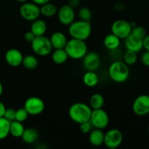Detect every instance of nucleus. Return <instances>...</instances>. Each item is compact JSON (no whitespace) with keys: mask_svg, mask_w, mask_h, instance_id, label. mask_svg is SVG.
<instances>
[{"mask_svg":"<svg viewBox=\"0 0 149 149\" xmlns=\"http://www.w3.org/2000/svg\"><path fill=\"white\" fill-rule=\"evenodd\" d=\"M83 59V65L87 71H95L100 64V58L96 52H87Z\"/></svg>","mask_w":149,"mask_h":149,"instance_id":"ddd939ff","label":"nucleus"},{"mask_svg":"<svg viewBox=\"0 0 149 149\" xmlns=\"http://www.w3.org/2000/svg\"><path fill=\"white\" fill-rule=\"evenodd\" d=\"M68 33L73 39L86 41L91 35V23L81 20H74L68 26Z\"/></svg>","mask_w":149,"mask_h":149,"instance_id":"f257e3e1","label":"nucleus"},{"mask_svg":"<svg viewBox=\"0 0 149 149\" xmlns=\"http://www.w3.org/2000/svg\"><path fill=\"white\" fill-rule=\"evenodd\" d=\"M132 111L138 116L149 114V95H141L138 96L132 103Z\"/></svg>","mask_w":149,"mask_h":149,"instance_id":"9b49d317","label":"nucleus"},{"mask_svg":"<svg viewBox=\"0 0 149 149\" xmlns=\"http://www.w3.org/2000/svg\"><path fill=\"white\" fill-rule=\"evenodd\" d=\"M148 134H149V125H148Z\"/></svg>","mask_w":149,"mask_h":149,"instance_id":"79ce46f5","label":"nucleus"},{"mask_svg":"<svg viewBox=\"0 0 149 149\" xmlns=\"http://www.w3.org/2000/svg\"><path fill=\"white\" fill-rule=\"evenodd\" d=\"M58 10L56 5L52 4V3H50L49 1L45 4H42L40 7L41 15L47 17L55 16L58 13Z\"/></svg>","mask_w":149,"mask_h":149,"instance_id":"4be33fe9","label":"nucleus"},{"mask_svg":"<svg viewBox=\"0 0 149 149\" xmlns=\"http://www.w3.org/2000/svg\"><path fill=\"white\" fill-rule=\"evenodd\" d=\"M23 108L31 116H38L44 111L45 104L39 97H30L25 101Z\"/></svg>","mask_w":149,"mask_h":149,"instance_id":"9d476101","label":"nucleus"},{"mask_svg":"<svg viewBox=\"0 0 149 149\" xmlns=\"http://www.w3.org/2000/svg\"><path fill=\"white\" fill-rule=\"evenodd\" d=\"M6 107L4 106V103L1 101H0V117H3L4 114V112H5Z\"/></svg>","mask_w":149,"mask_h":149,"instance_id":"4c0bfd02","label":"nucleus"},{"mask_svg":"<svg viewBox=\"0 0 149 149\" xmlns=\"http://www.w3.org/2000/svg\"><path fill=\"white\" fill-rule=\"evenodd\" d=\"M22 64L26 69L33 70L38 66L39 61H38L36 57L34 55H27L26 56H23Z\"/></svg>","mask_w":149,"mask_h":149,"instance_id":"a878e982","label":"nucleus"},{"mask_svg":"<svg viewBox=\"0 0 149 149\" xmlns=\"http://www.w3.org/2000/svg\"><path fill=\"white\" fill-rule=\"evenodd\" d=\"M92 109L90 106L84 103H75L68 109V116L75 123L81 124L90 121Z\"/></svg>","mask_w":149,"mask_h":149,"instance_id":"f03ea898","label":"nucleus"},{"mask_svg":"<svg viewBox=\"0 0 149 149\" xmlns=\"http://www.w3.org/2000/svg\"><path fill=\"white\" fill-rule=\"evenodd\" d=\"M109 74L111 79L114 82L123 83L129 78L130 69L124 61H117L111 64L109 68Z\"/></svg>","mask_w":149,"mask_h":149,"instance_id":"20e7f679","label":"nucleus"},{"mask_svg":"<svg viewBox=\"0 0 149 149\" xmlns=\"http://www.w3.org/2000/svg\"><path fill=\"white\" fill-rule=\"evenodd\" d=\"M10 122L4 117H0V141L4 140L10 135Z\"/></svg>","mask_w":149,"mask_h":149,"instance_id":"bb28decb","label":"nucleus"},{"mask_svg":"<svg viewBox=\"0 0 149 149\" xmlns=\"http://www.w3.org/2000/svg\"><path fill=\"white\" fill-rule=\"evenodd\" d=\"M29 114L24 108H20L15 111V120L20 122H24L29 117Z\"/></svg>","mask_w":149,"mask_h":149,"instance_id":"7c9ffc66","label":"nucleus"},{"mask_svg":"<svg viewBox=\"0 0 149 149\" xmlns=\"http://www.w3.org/2000/svg\"><path fill=\"white\" fill-rule=\"evenodd\" d=\"M90 122L94 128L104 130L109 124V114L103 109L92 110Z\"/></svg>","mask_w":149,"mask_h":149,"instance_id":"423d86ee","label":"nucleus"},{"mask_svg":"<svg viewBox=\"0 0 149 149\" xmlns=\"http://www.w3.org/2000/svg\"><path fill=\"white\" fill-rule=\"evenodd\" d=\"M111 33L120 39H125L131 33L132 26L130 23L126 20H116L111 25Z\"/></svg>","mask_w":149,"mask_h":149,"instance_id":"6e6552de","label":"nucleus"},{"mask_svg":"<svg viewBox=\"0 0 149 149\" xmlns=\"http://www.w3.org/2000/svg\"><path fill=\"white\" fill-rule=\"evenodd\" d=\"M31 45L33 52L36 55L42 57L49 55L53 49L49 38L45 36H36L31 43Z\"/></svg>","mask_w":149,"mask_h":149,"instance_id":"39448f33","label":"nucleus"},{"mask_svg":"<svg viewBox=\"0 0 149 149\" xmlns=\"http://www.w3.org/2000/svg\"><path fill=\"white\" fill-rule=\"evenodd\" d=\"M141 62L146 66L149 67V51L144 52L141 55Z\"/></svg>","mask_w":149,"mask_h":149,"instance_id":"72a5a7b5","label":"nucleus"},{"mask_svg":"<svg viewBox=\"0 0 149 149\" xmlns=\"http://www.w3.org/2000/svg\"><path fill=\"white\" fill-rule=\"evenodd\" d=\"M93 126L92 125L91 122L90 121H87V122H82V123L79 124V129L82 133L84 134H88L93 130Z\"/></svg>","mask_w":149,"mask_h":149,"instance_id":"2f4dec72","label":"nucleus"},{"mask_svg":"<svg viewBox=\"0 0 149 149\" xmlns=\"http://www.w3.org/2000/svg\"><path fill=\"white\" fill-rule=\"evenodd\" d=\"M20 138L26 143L32 144L36 142V140L39 138V132L34 128H27V129H25Z\"/></svg>","mask_w":149,"mask_h":149,"instance_id":"aec40b11","label":"nucleus"},{"mask_svg":"<svg viewBox=\"0 0 149 149\" xmlns=\"http://www.w3.org/2000/svg\"><path fill=\"white\" fill-rule=\"evenodd\" d=\"M31 1H33L34 4H37V5L39 6H41L42 5V4H46V3L50 1V0H31Z\"/></svg>","mask_w":149,"mask_h":149,"instance_id":"e433bc0d","label":"nucleus"},{"mask_svg":"<svg viewBox=\"0 0 149 149\" xmlns=\"http://www.w3.org/2000/svg\"><path fill=\"white\" fill-rule=\"evenodd\" d=\"M49 40H50L52 48L55 49H64L68 42L66 36L61 31L54 32L51 35Z\"/></svg>","mask_w":149,"mask_h":149,"instance_id":"dca6fc26","label":"nucleus"},{"mask_svg":"<svg viewBox=\"0 0 149 149\" xmlns=\"http://www.w3.org/2000/svg\"><path fill=\"white\" fill-rule=\"evenodd\" d=\"M64 49L68 58L74 60L82 59L87 52V46L85 41L73 38L68 40Z\"/></svg>","mask_w":149,"mask_h":149,"instance_id":"7ed1b4c3","label":"nucleus"},{"mask_svg":"<svg viewBox=\"0 0 149 149\" xmlns=\"http://www.w3.org/2000/svg\"><path fill=\"white\" fill-rule=\"evenodd\" d=\"M25 130V127L23 122L13 121L10 122V134L15 138H20Z\"/></svg>","mask_w":149,"mask_h":149,"instance_id":"5701e85b","label":"nucleus"},{"mask_svg":"<svg viewBox=\"0 0 149 149\" xmlns=\"http://www.w3.org/2000/svg\"><path fill=\"white\" fill-rule=\"evenodd\" d=\"M104 136L103 130L95 128L89 133V142L93 146H100L104 143Z\"/></svg>","mask_w":149,"mask_h":149,"instance_id":"f3484780","label":"nucleus"},{"mask_svg":"<svg viewBox=\"0 0 149 149\" xmlns=\"http://www.w3.org/2000/svg\"><path fill=\"white\" fill-rule=\"evenodd\" d=\"M35 37H36V36H35V35L33 34V33H32V32L31 31H26V33H25L24 39H25V40L26 41V42H30V43H31L32 41H33V39H35Z\"/></svg>","mask_w":149,"mask_h":149,"instance_id":"f704fd0d","label":"nucleus"},{"mask_svg":"<svg viewBox=\"0 0 149 149\" xmlns=\"http://www.w3.org/2000/svg\"><path fill=\"white\" fill-rule=\"evenodd\" d=\"M58 17L60 23L63 26H69L75 20L76 13L74 8L69 4L62 6L58 10Z\"/></svg>","mask_w":149,"mask_h":149,"instance_id":"f8f14e48","label":"nucleus"},{"mask_svg":"<svg viewBox=\"0 0 149 149\" xmlns=\"http://www.w3.org/2000/svg\"><path fill=\"white\" fill-rule=\"evenodd\" d=\"M23 55L19 49L12 48L5 53V61L8 65L13 67H17L23 62Z\"/></svg>","mask_w":149,"mask_h":149,"instance_id":"4468645a","label":"nucleus"},{"mask_svg":"<svg viewBox=\"0 0 149 149\" xmlns=\"http://www.w3.org/2000/svg\"><path fill=\"white\" fill-rule=\"evenodd\" d=\"M105 100L103 96L99 93H95L90 97V100H89V106L91 108L92 110H95V109H102Z\"/></svg>","mask_w":149,"mask_h":149,"instance_id":"b1692460","label":"nucleus"},{"mask_svg":"<svg viewBox=\"0 0 149 149\" xmlns=\"http://www.w3.org/2000/svg\"><path fill=\"white\" fill-rule=\"evenodd\" d=\"M82 80L87 87H94L98 84L99 77L95 71H87L83 76Z\"/></svg>","mask_w":149,"mask_h":149,"instance_id":"412c9836","label":"nucleus"},{"mask_svg":"<svg viewBox=\"0 0 149 149\" xmlns=\"http://www.w3.org/2000/svg\"><path fill=\"white\" fill-rule=\"evenodd\" d=\"M47 26L46 22L42 19H36L32 21L31 26V31L36 36H44L46 33Z\"/></svg>","mask_w":149,"mask_h":149,"instance_id":"a211bd4d","label":"nucleus"},{"mask_svg":"<svg viewBox=\"0 0 149 149\" xmlns=\"http://www.w3.org/2000/svg\"><path fill=\"white\" fill-rule=\"evenodd\" d=\"M20 16L27 21H33L39 18L40 13V7L33 2L23 3L19 10Z\"/></svg>","mask_w":149,"mask_h":149,"instance_id":"0eeeda50","label":"nucleus"},{"mask_svg":"<svg viewBox=\"0 0 149 149\" xmlns=\"http://www.w3.org/2000/svg\"><path fill=\"white\" fill-rule=\"evenodd\" d=\"M80 4V0H70L69 5L71 6L73 8L78 7L79 4Z\"/></svg>","mask_w":149,"mask_h":149,"instance_id":"58836bf2","label":"nucleus"},{"mask_svg":"<svg viewBox=\"0 0 149 149\" xmlns=\"http://www.w3.org/2000/svg\"><path fill=\"white\" fill-rule=\"evenodd\" d=\"M78 16L80 20L90 22L92 17H93V14H92V12L90 9L84 7L79 9L78 12Z\"/></svg>","mask_w":149,"mask_h":149,"instance_id":"c85d7f7f","label":"nucleus"},{"mask_svg":"<svg viewBox=\"0 0 149 149\" xmlns=\"http://www.w3.org/2000/svg\"><path fill=\"white\" fill-rule=\"evenodd\" d=\"M123 59L124 62H125L127 65H134V64L136 63L137 61H138L137 52L127 49V51L125 52V54H124Z\"/></svg>","mask_w":149,"mask_h":149,"instance_id":"cd10ccee","label":"nucleus"},{"mask_svg":"<svg viewBox=\"0 0 149 149\" xmlns=\"http://www.w3.org/2000/svg\"><path fill=\"white\" fill-rule=\"evenodd\" d=\"M68 56L65 52V49H55L52 54V60L55 63L61 65L65 63L68 60Z\"/></svg>","mask_w":149,"mask_h":149,"instance_id":"393cba45","label":"nucleus"},{"mask_svg":"<svg viewBox=\"0 0 149 149\" xmlns=\"http://www.w3.org/2000/svg\"><path fill=\"white\" fill-rule=\"evenodd\" d=\"M125 45L127 49L133 51L137 53L142 50V49L143 48V39H138L131 33L125 39Z\"/></svg>","mask_w":149,"mask_h":149,"instance_id":"2eb2a0df","label":"nucleus"},{"mask_svg":"<svg viewBox=\"0 0 149 149\" xmlns=\"http://www.w3.org/2000/svg\"><path fill=\"white\" fill-rule=\"evenodd\" d=\"M131 34L133 35L135 37L138 38V39H143L147 35V31L146 30L145 28L142 27V26H135V27L132 28Z\"/></svg>","mask_w":149,"mask_h":149,"instance_id":"c756f323","label":"nucleus"},{"mask_svg":"<svg viewBox=\"0 0 149 149\" xmlns=\"http://www.w3.org/2000/svg\"><path fill=\"white\" fill-rule=\"evenodd\" d=\"M17 1H18V2H20V3H22V4H23V3L27 2V1H29V0H17Z\"/></svg>","mask_w":149,"mask_h":149,"instance_id":"a19ab883","label":"nucleus"},{"mask_svg":"<svg viewBox=\"0 0 149 149\" xmlns=\"http://www.w3.org/2000/svg\"><path fill=\"white\" fill-rule=\"evenodd\" d=\"M143 45L146 50L149 51V34H147L143 39Z\"/></svg>","mask_w":149,"mask_h":149,"instance_id":"c9c22d12","label":"nucleus"},{"mask_svg":"<svg viewBox=\"0 0 149 149\" xmlns=\"http://www.w3.org/2000/svg\"><path fill=\"white\" fill-rule=\"evenodd\" d=\"M2 93H3V86L2 84H1V83L0 82V97H1V95H2Z\"/></svg>","mask_w":149,"mask_h":149,"instance_id":"ea45409f","label":"nucleus"},{"mask_svg":"<svg viewBox=\"0 0 149 149\" xmlns=\"http://www.w3.org/2000/svg\"><path fill=\"white\" fill-rule=\"evenodd\" d=\"M3 117L5 118L7 120H8L10 122L15 121V110H14L13 109H6Z\"/></svg>","mask_w":149,"mask_h":149,"instance_id":"473e14b6","label":"nucleus"},{"mask_svg":"<svg viewBox=\"0 0 149 149\" xmlns=\"http://www.w3.org/2000/svg\"><path fill=\"white\" fill-rule=\"evenodd\" d=\"M121 44V39L113 33H109L103 39V45L109 50H116Z\"/></svg>","mask_w":149,"mask_h":149,"instance_id":"6ab92c4d","label":"nucleus"},{"mask_svg":"<svg viewBox=\"0 0 149 149\" xmlns=\"http://www.w3.org/2000/svg\"><path fill=\"white\" fill-rule=\"evenodd\" d=\"M123 141V134L118 129H111L105 133L104 144L111 149L117 148Z\"/></svg>","mask_w":149,"mask_h":149,"instance_id":"1a4fd4ad","label":"nucleus"}]
</instances>
